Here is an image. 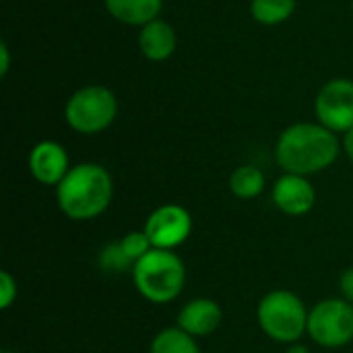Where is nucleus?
<instances>
[{"label":"nucleus","instance_id":"nucleus-1","mask_svg":"<svg viewBox=\"0 0 353 353\" xmlns=\"http://www.w3.org/2000/svg\"><path fill=\"white\" fill-rule=\"evenodd\" d=\"M341 151L333 130L321 122H296L281 130L275 143V161L285 174L312 176L331 168Z\"/></svg>","mask_w":353,"mask_h":353},{"label":"nucleus","instance_id":"nucleus-2","mask_svg":"<svg viewBox=\"0 0 353 353\" xmlns=\"http://www.w3.org/2000/svg\"><path fill=\"white\" fill-rule=\"evenodd\" d=\"M114 182L110 172L93 161L77 163L56 186L58 209L72 221L99 217L112 203Z\"/></svg>","mask_w":353,"mask_h":353},{"label":"nucleus","instance_id":"nucleus-3","mask_svg":"<svg viewBox=\"0 0 353 353\" xmlns=\"http://www.w3.org/2000/svg\"><path fill=\"white\" fill-rule=\"evenodd\" d=\"M137 292L151 304L174 302L186 283V267L174 250L151 248L132 265Z\"/></svg>","mask_w":353,"mask_h":353},{"label":"nucleus","instance_id":"nucleus-4","mask_svg":"<svg viewBox=\"0 0 353 353\" xmlns=\"http://www.w3.org/2000/svg\"><path fill=\"white\" fill-rule=\"evenodd\" d=\"M261 331L277 343H298L308 329V310L294 292H269L256 308Z\"/></svg>","mask_w":353,"mask_h":353},{"label":"nucleus","instance_id":"nucleus-5","mask_svg":"<svg viewBox=\"0 0 353 353\" xmlns=\"http://www.w3.org/2000/svg\"><path fill=\"white\" fill-rule=\"evenodd\" d=\"M116 116L118 97L105 85H85L64 105V120L79 134H99L114 124Z\"/></svg>","mask_w":353,"mask_h":353},{"label":"nucleus","instance_id":"nucleus-6","mask_svg":"<svg viewBox=\"0 0 353 353\" xmlns=\"http://www.w3.org/2000/svg\"><path fill=\"white\" fill-rule=\"evenodd\" d=\"M308 337L325 347L339 350L353 341V304L343 298L319 302L308 312Z\"/></svg>","mask_w":353,"mask_h":353},{"label":"nucleus","instance_id":"nucleus-7","mask_svg":"<svg viewBox=\"0 0 353 353\" xmlns=\"http://www.w3.org/2000/svg\"><path fill=\"white\" fill-rule=\"evenodd\" d=\"M316 120L333 130L345 134L353 128V81L337 77L327 81L314 97Z\"/></svg>","mask_w":353,"mask_h":353},{"label":"nucleus","instance_id":"nucleus-8","mask_svg":"<svg viewBox=\"0 0 353 353\" xmlns=\"http://www.w3.org/2000/svg\"><path fill=\"white\" fill-rule=\"evenodd\" d=\"M143 232L151 240L153 248L174 250L188 240L192 232V217L180 205H161L147 217Z\"/></svg>","mask_w":353,"mask_h":353},{"label":"nucleus","instance_id":"nucleus-9","mask_svg":"<svg viewBox=\"0 0 353 353\" xmlns=\"http://www.w3.org/2000/svg\"><path fill=\"white\" fill-rule=\"evenodd\" d=\"M27 165L33 180L43 186H58L72 168L66 149L56 141H39L29 151Z\"/></svg>","mask_w":353,"mask_h":353},{"label":"nucleus","instance_id":"nucleus-10","mask_svg":"<svg viewBox=\"0 0 353 353\" xmlns=\"http://www.w3.org/2000/svg\"><path fill=\"white\" fill-rule=\"evenodd\" d=\"M271 196L275 207L290 217H302L310 213L316 203V190L312 182L306 176H298V174L279 176Z\"/></svg>","mask_w":353,"mask_h":353},{"label":"nucleus","instance_id":"nucleus-11","mask_svg":"<svg viewBox=\"0 0 353 353\" xmlns=\"http://www.w3.org/2000/svg\"><path fill=\"white\" fill-rule=\"evenodd\" d=\"M221 321H223L221 306L211 298H194L186 302L178 312V327L184 333L192 335L194 339L209 337L211 333H215Z\"/></svg>","mask_w":353,"mask_h":353},{"label":"nucleus","instance_id":"nucleus-12","mask_svg":"<svg viewBox=\"0 0 353 353\" xmlns=\"http://www.w3.org/2000/svg\"><path fill=\"white\" fill-rule=\"evenodd\" d=\"M178 48V33L176 29L163 21L155 19L141 27L139 31V50L151 62H165Z\"/></svg>","mask_w":353,"mask_h":353},{"label":"nucleus","instance_id":"nucleus-13","mask_svg":"<svg viewBox=\"0 0 353 353\" xmlns=\"http://www.w3.org/2000/svg\"><path fill=\"white\" fill-rule=\"evenodd\" d=\"M108 14L130 27H143L155 19H159L163 0H103Z\"/></svg>","mask_w":353,"mask_h":353},{"label":"nucleus","instance_id":"nucleus-14","mask_svg":"<svg viewBox=\"0 0 353 353\" xmlns=\"http://www.w3.org/2000/svg\"><path fill=\"white\" fill-rule=\"evenodd\" d=\"M230 190L242 201L256 199L265 190V174L250 163L238 165L230 176Z\"/></svg>","mask_w":353,"mask_h":353},{"label":"nucleus","instance_id":"nucleus-15","mask_svg":"<svg viewBox=\"0 0 353 353\" xmlns=\"http://www.w3.org/2000/svg\"><path fill=\"white\" fill-rule=\"evenodd\" d=\"M298 0H250V14L265 27H275L292 19Z\"/></svg>","mask_w":353,"mask_h":353},{"label":"nucleus","instance_id":"nucleus-16","mask_svg":"<svg viewBox=\"0 0 353 353\" xmlns=\"http://www.w3.org/2000/svg\"><path fill=\"white\" fill-rule=\"evenodd\" d=\"M149 353H201V350L192 335L184 333L180 327H172L153 337Z\"/></svg>","mask_w":353,"mask_h":353},{"label":"nucleus","instance_id":"nucleus-17","mask_svg":"<svg viewBox=\"0 0 353 353\" xmlns=\"http://www.w3.org/2000/svg\"><path fill=\"white\" fill-rule=\"evenodd\" d=\"M118 244H120L124 256H126L132 265H134L137 261H141V259L153 248V246H151V240L147 238L145 232H130V234H126Z\"/></svg>","mask_w":353,"mask_h":353},{"label":"nucleus","instance_id":"nucleus-18","mask_svg":"<svg viewBox=\"0 0 353 353\" xmlns=\"http://www.w3.org/2000/svg\"><path fill=\"white\" fill-rule=\"evenodd\" d=\"M101 265L108 267L110 271H122V269L130 267L132 263L124 256L120 244H112V246H108V248L103 250V254H101Z\"/></svg>","mask_w":353,"mask_h":353},{"label":"nucleus","instance_id":"nucleus-19","mask_svg":"<svg viewBox=\"0 0 353 353\" xmlns=\"http://www.w3.org/2000/svg\"><path fill=\"white\" fill-rule=\"evenodd\" d=\"M17 300V281L8 271H0V308L6 310Z\"/></svg>","mask_w":353,"mask_h":353},{"label":"nucleus","instance_id":"nucleus-20","mask_svg":"<svg viewBox=\"0 0 353 353\" xmlns=\"http://www.w3.org/2000/svg\"><path fill=\"white\" fill-rule=\"evenodd\" d=\"M339 290H341V296H343V300H347L350 304H353V267L341 273V279H339Z\"/></svg>","mask_w":353,"mask_h":353},{"label":"nucleus","instance_id":"nucleus-21","mask_svg":"<svg viewBox=\"0 0 353 353\" xmlns=\"http://www.w3.org/2000/svg\"><path fill=\"white\" fill-rule=\"evenodd\" d=\"M10 68V50L6 41H0V77H6Z\"/></svg>","mask_w":353,"mask_h":353},{"label":"nucleus","instance_id":"nucleus-22","mask_svg":"<svg viewBox=\"0 0 353 353\" xmlns=\"http://www.w3.org/2000/svg\"><path fill=\"white\" fill-rule=\"evenodd\" d=\"M341 149L345 151L347 159L353 163V128L343 134V139H341Z\"/></svg>","mask_w":353,"mask_h":353},{"label":"nucleus","instance_id":"nucleus-23","mask_svg":"<svg viewBox=\"0 0 353 353\" xmlns=\"http://www.w3.org/2000/svg\"><path fill=\"white\" fill-rule=\"evenodd\" d=\"M285 353H308V350H306L304 345H300V343H292Z\"/></svg>","mask_w":353,"mask_h":353},{"label":"nucleus","instance_id":"nucleus-24","mask_svg":"<svg viewBox=\"0 0 353 353\" xmlns=\"http://www.w3.org/2000/svg\"><path fill=\"white\" fill-rule=\"evenodd\" d=\"M352 12H353V0H352Z\"/></svg>","mask_w":353,"mask_h":353},{"label":"nucleus","instance_id":"nucleus-25","mask_svg":"<svg viewBox=\"0 0 353 353\" xmlns=\"http://www.w3.org/2000/svg\"><path fill=\"white\" fill-rule=\"evenodd\" d=\"M2 353H10V352H2Z\"/></svg>","mask_w":353,"mask_h":353}]
</instances>
